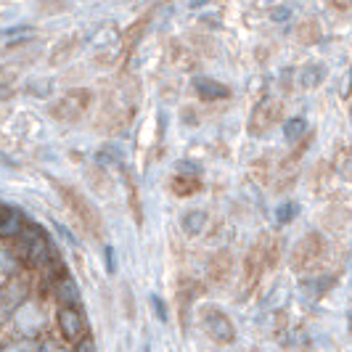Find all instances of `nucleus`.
<instances>
[{"label": "nucleus", "instance_id": "1", "mask_svg": "<svg viewBox=\"0 0 352 352\" xmlns=\"http://www.w3.org/2000/svg\"><path fill=\"white\" fill-rule=\"evenodd\" d=\"M278 257H281V239L278 236H263L247 257V273L252 276V281H257L263 270L276 267Z\"/></svg>", "mask_w": 352, "mask_h": 352}, {"label": "nucleus", "instance_id": "2", "mask_svg": "<svg viewBox=\"0 0 352 352\" xmlns=\"http://www.w3.org/2000/svg\"><path fill=\"white\" fill-rule=\"evenodd\" d=\"M61 196L67 199V204H69V210L74 212V217L82 223V228L88 230V233H93L96 239H101L104 236V226H101V214L96 212V207L90 204L88 199L82 194H77L74 188H69V186H61Z\"/></svg>", "mask_w": 352, "mask_h": 352}, {"label": "nucleus", "instance_id": "3", "mask_svg": "<svg viewBox=\"0 0 352 352\" xmlns=\"http://www.w3.org/2000/svg\"><path fill=\"white\" fill-rule=\"evenodd\" d=\"M90 98H93L90 90H82V88L67 90V93L51 106V114L56 120H61V122H77V120L88 111Z\"/></svg>", "mask_w": 352, "mask_h": 352}, {"label": "nucleus", "instance_id": "4", "mask_svg": "<svg viewBox=\"0 0 352 352\" xmlns=\"http://www.w3.org/2000/svg\"><path fill=\"white\" fill-rule=\"evenodd\" d=\"M323 252H326L323 236L320 233H305L297 241L294 252H292V267L294 270H310V267H316V263H320Z\"/></svg>", "mask_w": 352, "mask_h": 352}, {"label": "nucleus", "instance_id": "5", "mask_svg": "<svg viewBox=\"0 0 352 352\" xmlns=\"http://www.w3.org/2000/svg\"><path fill=\"white\" fill-rule=\"evenodd\" d=\"M21 252L24 257L32 265H45L51 260V244H48V236L43 233V228L37 226H24L21 230Z\"/></svg>", "mask_w": 352, "mask_h": 352}, {"label": "nucleus", "instance_id": "6", "mask_svg": "<svg viewBox=\"0 0 352 352\" xmlns=\"http://www.w3.org/2000/svg\"><path fill=\"white\" fill-rule=\"evenodd\" d=\"M278 117H281V104L276 101V98H263L260 104L252 109V117H249V133L252 135H265L273 124L278 122Z\"/></svg>", "mask_w": 352, "mask_h": 352}, {"label": "nucleus", "instance_id": "7", "mask_svg": "<svg viewBox=\"0 0 352 352\" xmlns=\"http://www.w3.org/2000/svg\"><path fill=\"white\" fill-rule=\"evenodd\" d=\"M201 323H204V329H207V334L214 339V342H223V344H228L236 339V326H233V320H230L223 310H204L201 313Z\"/></svg>", "mask_w": 352, "mask_h": 352}, {"label": "nucleus", "instance_id": "8", "mask_svg": "<svg viewBox=\"0 0 352 352\" xmlns=\"http://www.w3.org/2000/svg\"><path fill=\"white\" fill-rule=\"evenodd\" d=\"M58 329H61V334L67 336V339H80L82 331H85V318L77 313V307L64 305L58 310Z\"/></svg>", "mask_w": 352, "mask_h": 352}, {"label": "nucleus", "instance_id": "9", "mask_svg": "<svg viewBox=\"0 0 352 352\" xmlns=\"http://www.w3.org/2000/svg\"><path fill=\"white\" fill-rule=\"evenodd\" d=\"M194 90L199 93V98H204V101H223V98L230 96L228 85H223V82H217L212 77H196Z\"/></svg>", "mask_w": 352, "mask_h": 352}, {"label": "nucleus", "instance_id": "10", "mask_svg": "<svg viewBox=\"0 0 352 352\" xmlns=\"http://www.w3.org/2000/svg\"><path fill=\"white\" fill-rule=\"evenodd\" d=\"M27 226L24 214L19 210H11V207H0V236L3 239H11V236H19Z\"/></svg>", "mask_w": 352, "mask_h": 352}, {"label": "nucleus", "instance_id": "11", "mask_svg": "<svg viewBox=\"0 0 352 352\" xmlns=\"http://www.w3.org/2000/svg\"><path fill=\"white\" fill-rule=\"evenodd\" d=\"M230 254L228 252H217L214 257H212V263H210V278L212 281H217V283H223L226 278H228V270H230Z\"/></svg>", "mask_w": 352, "mask_h": 352}, {"label": "nucleus", "instance_id": "12", "mask_svg": "<svg viewBox=\"0 0 352 352\" xmlns=\"http://www.w3.org/2000/svg\"><path fill=\"white\" fill-rule=\"evenodd\" d=\"M170 188H173V194H177V196H191V194H196L199 188H201V183H199V175H175L173 177V183H170Z\"/></svg>", "mask_w": 352, "mask_h": 352}, {"label": "nucleus", "instance_id": "13", "mask_svg": "<svg viewBox=\"0 0 352 352\" xmlns=\"http://www.w3.org/2000/svg\"><path fill=\"white\" fill-rule=\"evenodd\" d=\"M183 228L188 230L191 236H196V233H201V230L207 228V212H201V210L188 212V214L183 217Z\"/></svg>", "mask_w": 352, "mask_h": 352}, {"label": "nucleus", "instance_id": "14", "mask_svg": "<svg viewBox=\"0 0 352 352\" xmlns=\"http://www.w3.org/2000/svg\"><path fill=\"white\" fill-rule=\"evenodd\" d=\"M305 133H307V122L302 117H294V120H289V122L283 124V138L289 143H297Z\"/></svg>", "mask_w": 352, "mask_h": 352}, {"label": "nucleus", "instance_id": "15", "mask_svg": "<svg viewBox=\"0 0 352 352\" xmlns=\"http://www.w3.org/2000/svg\"><path fill=\"white\" fill-rule=\"evenodd\" d=\"M58 300H61V305H69V307H77L80 305V292H77V283L74 281H67L58 283Z\"/></svg>", "mask_w": 352, "mask_h": 352}, {"label": "nucleus", "instance_id": "16", "mask_svg": "<svg viewBox=\"0 0 352 352\" xmlns=\"http://www.w3.org/2000/svg\"><path fill=\"white\" fill-rule=\"evenodd\" d=\"M323 77H326V69L320 64H310V67H305V72H302V85L305 88H316V85L323 82Z\"/></svg>", "mask_w": 352, "mask_h": 352}, {"label": "nucleus", "instance_id": "17", "mask_svg": "<svg viewBox=\"0 0 352 352\" xmlns=\"http://www.w3.org/2000/svg\"><path fill=\"white\" fill-rule=\"evenodd\" d=\"M297 212H300V207H297L294 201H286V204H281V207L276 210V220H278V223H289V220H294Z\"/></svg>", "mask_w": 352, "mask_h": 352}, {"label": "nucleus", "instance_id": "18", "mask_svg": "<svg viewBox=\"0 0 352 352\" xmlns=\"http://www.w3.org/2000/svg\"><path fill=\"white\" fill-rule=\"evenodd\" d=\"M300 37H302V43H316V40H318L316 21H307V24H305V27L300 30Z\"/></svg>", "mask_w": 352, "mask_h": 352}, {"label": "nucleus", "instance_id": "19", "mask_svg": "<svg viewBox=\"0 0 352 352\" xmlns=\"http://www.w3.org/2000/svg\"><path fill=\"white\" fill-rule=\"evenodd\" d=\"M0 352H35V344L32 342H21V344H8Z\"/></svg>", "mask_w": 352, "mask_h": 352}, {"label": "nucleus", "instance_id": "20", "mask_svg": "<svg viewBox=\"0 0 352 352\" xmlns=\"http://www.w3.org/2000/svg\"><path fill=\"white\" fill-rule=\"evenodd\" d=\"M177 170H180V173H191V175H199V167H196L194 162H177Z\"/></svg>", "mask_w": 352, "mask_h": 352}, {"label": "nucleus", "instance_id": "21", "mask_svg": "<svg viewBox=\"0 0 352 352\" xmlns=\"http://www.w3.org/2000/svg\"><path fill=\"white\" fill-rule=\"evenodd\" d=\"M151 305H154V313L159 316V320H167V313H164V305L159 297H151Z\"/></svg>", "mask_w": 352, "mask_h": 352}, {"label": "nucleus", "instance_id": "22", "mask_svg": "<svg viewBox=\"0 0 352 352\" xmlns=\"http://www.w3.org/2000/svg\"><path fill=\"white\" fill-rule=\"evenodd\" d=\"M74 352H96V344H93V339H82L80 344H77V350Z\"/></svg>", "mask_w": 352, "mask_h": 352}, {"label": "nucleus", "instance_id": "23", "mask_svg": "<svg viewBox=\"0 0 352 352\" xmlns=\"http://www.w3.org/2000/svg\"><path fill=\"white\" fill-rule=\"evenodd\" d=\"M106 267H109V273L117 270V265H114V249L111 247H106Z\"/></svg>", "mask_w": 352, "mask_h": 352}]
</instances>
